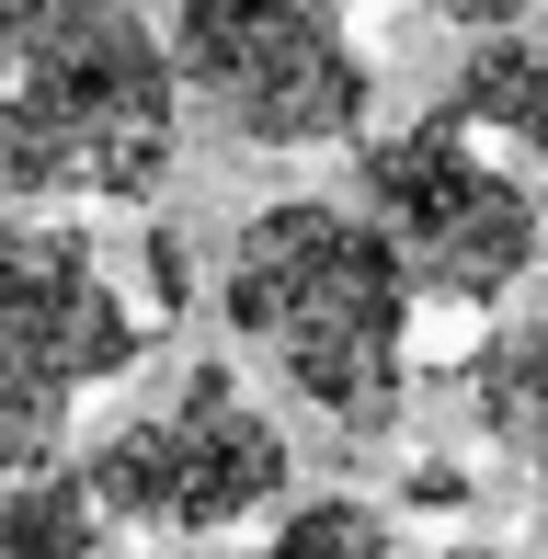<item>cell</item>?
Returning a JSON list of instances; mask_svg holds the SVG:
<instances>
[{"mask_svg":"<svg viewBox=\"0 0 548 559\" xmlns=\"http://www.w3.org/2000/svg\"><path fill=\"white\" fill-rule=\"evenodd\" d=\"M183 81L148 0H0V194L138 206L171 183Z\"/></svg>","mask_w":548,"mask_h":559,"instance_id":"cell-1","label":"cell"},{"mask_svg":"<svg viewBox=\"0 0 548 559\" xmlns=\"http://www.w3.org/2000/svg\"><path fill=\"white\" fill-rule=\"evenodd\" d=\"M229 332L343 435H389L401 423V366H412V286L389 240L343 194H286V206L240 217L229 274H217Z\"/></svg>","mask_w":548,"mask_h":559,"instance_id":"cell-2","label":"cell"},{"mask_svg":"<svg viewBox=\"0 0 548 559\" xmlns=\"http://www.w3.org/2000/svg\"><path fill=\"white\" fill-rule=\"evenodd\" d=\"M366 171V228L389 240L412 309H503L514 286L548 263V206L514 160H491L457 115L389 126L378 148H355Z\"/></svg>","mask_w":548,"mask_h":559,"instance_id":"cell-3","label":"cell"},{"mask_svg":"<svg viewBox=\"0 0 548 559\" xmlns=\"http://www.w3.org/2000/svg\"><path fill=\"white\" fill-rule=\"evenodd\" d=\"M148 320L104 274V251L58 217H0V479L58 468L81 389L127 377Z\"/></svg>","mask_w":548,"mask_h":559,"instance_id":"cell-4","label":"cell"},{"mask_svg":"<svg viewBox=\"0 0 548 559\" xmlns=\"http://www.w3.org/2000/svg\"><path fill=\"white\" fill-rule=\"evenodd\" d=\"M160 46L183 104H206L240 148H343L378 104L343 0H183Z\"/></svg>","mask_w":548,"mask_h":559,"instance_id":"cell-5","label":"cell"},{"mask_svg":"<svg viewBox=\"0 0 548 559\" xmlns=\"http://www.w3.org/2000/svg\"><path fill=\"white\" fill-rule=\"evenodd\" d=\"M286 423L240 389L229 366H183L160 412L115 423L81 456V491L104 525H148V537H229L263 502H286Z\"/></svg>","mask_w":548,"mask_h":559,"instance_id":"cell-6","label":"cell"},{"mask_svg":"<svg viewBox=\"0 0 548 559\" xmlns=\"http://www.w3.org/2000/svg\"><path fill=\"white\" fill-rule=\"evenodd\" d=\"M445 115L468 126V138H503L526 148V160H548V35H480L468 46V69L445 81Z\"/></svg>","mask_w":548,"mask_h":559,"instance_id":"cell-7","label":"cell"},{"mask_svg":"<svg viewBox=\"0 0 548 559\" xmlns=\"http://www.w3.org/2000/svg\"><path fill=\"white\" fill-rule=\"evenodd\" d=\"M457 389H468V412H480V435L537 468V456H548V297H537V309H514L503 332L468 354Z\"/></svg>","mask_w":548,"mask_h":559,"instance_id":"cell-8","label":"cell"},{"mask_svg":"<svg viewBox=\"0 0 548 559\" xmlns=\"http://www.w3.org/2000/svg\"><path fill=\"white\" fill-rule=\"evenodd\" d=\"M92 548H104V514H92L81 468L0 479V559H92Z\"/></svg>","mask_w":548,"mask_h":559,"instance_id":"cell-9","label":"cell"},{"mask_svg":"<svg viewBox=\"0 0 548 559\" xmlns=\"http://www.w3.org/2000/svg\"><path fill=\"white\" fill-rule=\"evenodd\" d=\"M252 559H389V514L378 502H297Z\"/></svg>","mask_w":548,"mask_h":559,"instance_id":"cell-10","label":"cell"},{"mask_svg":"<svg viewBox=\"0 0 548 559\" xmlns=\"http://www.w3.org/2000/svg\"><path fill=\"white\" fill-rule=\"evenodd\" d=\"M422 12H445L457 35H514V23H526L537 0H422Z\"/></svg>","mask_w":548,"mask_h":559,"instance_id":"cell-11","label":"cell"},{"mask_svg":"<svg viewBox=\"0 0 548 559\" xmlns=\"http://www.w3.org/2000/svg\"><path fill=\"white\" fill-rule=\"evenodd\" d=\"M434 559H503V548H434Z\"/></svg>","mask_w":548,"mask_h":559,"instance_id":"cell-12","label":"cell"},{"mask_svg":"<svg viewBox=\"0 0 548 559\" xmlns=\"http://www.w3.org/2000/svg\"><path fill=\"white\" fill-rule=\"evenodd\" d=\"M537 514H548V456H537Z\"/></svg>","mask_w":548,"mask_h":559,"instance_id":"cell-13","label":"cell"}]
</instances>
